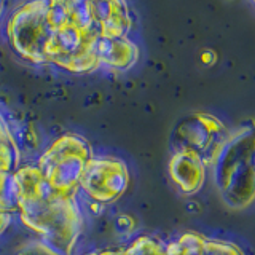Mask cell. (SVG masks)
Listing matches in <instances>:
<instances>
[{
    "label": "cell",
    "instance_id": "obj_16",
    "mask_svg": "<svg viewBox=\"0 0 255 255\" xmlns=\"http://www.w3.org/2000/svg\"><path fill=\"white\" fill-rule=\"evenodd\" d=\"M98 255H126L125 251H106V252H98Z\"/></svg>",
    "mask_w": 255,
    "mask_h": 255
},
{
    "label": "cell",
    "instance_id": "obj_12",
    "mask_svg": "<svg viewBox=\"0 0 255 255\" xmlns=\"http://www.w3.org/2000/svg\"><path fill=\"white\" fill-rule=\"evenodd\" d=\"M126 255H166L164 247L159 246L151 238L142 236L128 247L125 251Z\"/></svg>",
    "mask_w": 255,
    "mask_h": 255
},
{
    "label": "cell",
    "instance_id": "obj_1",
    "mask_svg": "<svg viewBox=\"0 0 255 255\" xmlns=\"http://www.w3.org/2000/svg\"><path fill=\"white\" fill-rule=\"evenodd\" d=\"M22 222L37 231L61 255H70L78 239L82 219L72 196H61L42 182L35 191L21 196L18 207Z\"/></svg>",
    "mask_w": 255,
    "mask_h": 255
},
{
    "label": "cell",
    "instance_id": "obj_2",
    "mask_svg": "<svg viewBox=\"0 0 255 255\" xmlns=\"http://www.w3.org/2000/svg\"><path fill=\"white\" fill-rule=\"evenodd\" d=\"M214 179L222 198L231 207L249 206L254 199L252 128L223 137L212 151Z\"/></svg>",
    "mask_w": 255,
    "mask_h": 255
},
{
    "label": "cell",
    "instance_id": "obj_8",
    "mask_svg": "<svg viewBox=\"0 0 255 255\" xmlns=\"http://www.w3.org/2000/svg\"><path fill=\"white\" fill-rule=\"evenodd\" d=\"M94 21L104 38H125L131 27L129 8L122 2H90Z\"/></svg>",
    "mask_w": 255,
    "mask_h": 255
},
{
    "label": "cell",
    "instance_id": "obj_3",
    "mask_svg": "<svg viewBox=\"0 0 255 255\" xmlns=\"http://www.w3.org/2000/svg\"><path fill=\"white\" fill-rule=\"evenodd\" d=\"M90 159L91 150L85 139L78 135H64L45 151L37 169L54 193L72 196Z\"/></svg>",
    "mask_w": 255,
    "mask_h": 255
},
{
    "label": "cell",
    "instance_id": "obj_9",
    "mask_svg": "<svg viewBox=\"0 0 255 255\" xmlns=\"http://www.w3.org/2000/svg\"><path fill=\"white\" fill-rule=\"evenodd\" d=\"M169 174L183 193H196L206 177L204 159L190 151H175L169 163Z\"/></svg>",
    "mask_w": 255,
    "mask_h": 255
},
{
    "label": "cell",
    "instance_id": "obj_14",
    "mask_svg": "<svg viewBox=\"0 0 255 255\" xmlns=\"http://www.w3.org/2000/svg\"><path fill=\"white\" fill-rule=\"evenodd\" d=\"M18 255H61L43 241H32L19 251Z\"/></svg>",
    "mask_w": 255,
    "mask_h": 255
},
{
    "label": "cell",
    "instance_id": "obj_10",
    "mask_svg": "<svg viewBox=\"0 0 255 255\" xmlns=\"http://www.w3.org/2000/svg\"><path fill=\"white\" fill-rule=\"evenodd\" d=\"M94 54L99 64H106L114 69H128L135 64L139 50L131 40L125 38H104L99 37L94 43Z\"/></svg>",
    "mask_w": 255,
    "mask_h": 255
},
{
    "label": "cell",
    "instance_id": "obj_11",
    "mask_svg": "<svg viewBox=\"0 0 255 255\" xmlns=\"http://www.w3.org/2000/svg\"><path fill=\"white\" fill-rule=\"evenodd\" d=\"M204 246V238L187 233L180 236L175 243H171L164 247L166 255H201Z\"/></svg>",
    "mask_w": 255,
    "mask_h": 255
},
{
    "label": "cell",
    "instance_id": "obj_4",
    "mask_svg": "<svg viewBox=\"0 0 255 255\" xmlns=\"http://www.w3.org/2000/svg\"><path fill=\"white\" fill-rule=\"evenodd\" d=\"M54 30L46 21V2H32L16 11L10 24V42L24 59L35 64H45L43 50Z\"/></svg>",
    "mask_w": 255,
    "mask_h": 255
},
{
    "label": "cell",
    "instance_id": "obj_17",
    "mask_svg": "<svg viewBox=\"0 0 255 255\" xmlns=\"http://www.w3.org/2000/svg\"><path fill=\"white\" fill-rule=\"evenodd\" d=\"M212 56H214V54H212L211 51H206V53L203 54V61L207 62V64H211V62H212Z\"/></svg>",
    "mask_w": 255,
    "mask_h": 255
},
{
    "label": "cell",
    "instance_id": "obj_5",
    "mask_svg": "<svg viewBox=\"0 0 255 255\" xmlns=\"http://www.w3.org/2000/svg\"><path fill=\"white\" fill-rule=\"evenodd\" d=\"M96 34L82 32L72 24L54 30L43 50L45 64H56L70 72H90L99 66L94 54Z\"/></svg>",
    "mask_w": 255,
    "mask_h": 255
},
{
    "label": "cell",
    "instance_id": "obj_6",
    "mask_svg": "<svg viewBox=\"0 0 255 255\" xmlns=\"http://www.w3.org/2000/svg\"><path fill=\"white\" fill-rule=\"evenodd\" d=\"M128 183L129 174L122 161L91 158L85 166L78 188H82L96 203L106 204L122 196L128 188Z\"/></svg>",
    "mask_w": 255,
    "mask_h": 255
},
{
    "label": "cell",
    "instance_id": "obj_18",
    "mask_svg": "<svg viewBox=\"0 0 255 255\" xmlns=\"http://www.w3.org/2000/svg\"><path fill=\"white\" fill-rule=\"evenodd\" d=\"M88 255H98V252H93V254H88Z\"/></svg>",
    "mask_w": 255,
    "mask_h": 255
},
{
    "label": "cell",
    "instance_id": "obj_7",
    "mask_svg": "<svg viewBox=\"0 0 255 255\" xmlns=\"http://www.w3.org/2000/svg\"><path fill=\"white\" fill-rule=\"evenodd\" d=\"M223 125L217 118L204 114H195L182 122L175 128L174 145L177 151H190L198 156L211 153L217 143L223 139Z\"/></svg>",
    "mask_w": 255,
    "mask_h": 255
},
{
    "label": "cell",
    "instance_id": "obj_15",
    "mask_svg": "<svg viewBox=\"0 0 255 255\" xmlns=\"http://www.w3.org/2000/svg\"><path fill=\"white\" fill-rule=\"evenodd\" d=\"M10 223H11V214L0 211V233H2L3 230H6Z\"/></svg>",
    "mask_w": 255,
    "mask_h": 255
},
{
    "label": "cell",
    "instance_id": "obj_13",
    "mask_svg": "<svg viewBox=\"0 0 255 255\" xmlns=\"http://www.w3.org/2000/svg\"><path fill=\"white\" fill-rule=\"evenodd\" d=\"M201 255H243V252L230 243L223 241H211L204 239L203 254Z\"/></svg>",
    "mask_w": 255,
    "mask_h": 255
}]
</instances>
